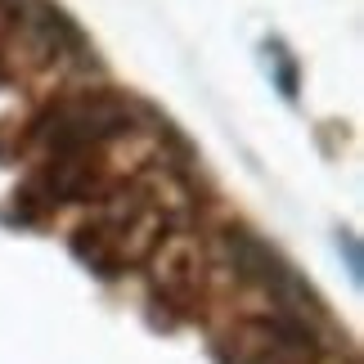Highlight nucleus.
<instances>
[{"label":"nucleus","instance_id":"1","mask_svg":"<svg viewBox=\"0 0 364 364\" xmlns=\"http://www.w3.org/2000/svg\"><path fill=\"white\" fill-rule=\"evenodd\" d=\"M153 257V288L166 301H193L203 288V247L189 234H166L149 252Z\"/></svg>","mask_w":364,"mask_h":364},{"label":"nucleus","instance_id":"2","mask_svg":"<svg viewBox=\"0 0 364 364\" xmlns=\"http://www.w3.org/2000/svg\"><path fill=\"white\" fill-rule=\"evenodd\" d=\"M270 59H274V81H279V90H284V100H297V63L284 54V46L279 41H270Z\"/></svg>","mask_w":364,"mask_h":364},{"label":"nucleus","instance_id":"3","mask_svg":"<svg viewBox=\"0 0 364 364\" xmlns=\"http://www.w3.org/2000/svg\"><path fill=\"white\" fill-rule=\"evenodd\" d=\"M9 81V63H5V54H0V86Z\"/></svg>","mask_w":364,"mask_h":364}]
</instances>
